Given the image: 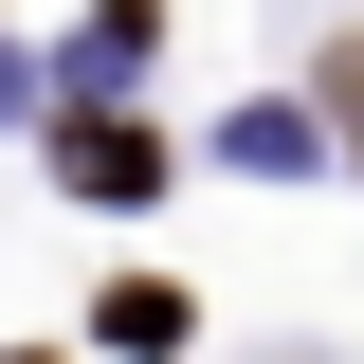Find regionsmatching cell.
Segmentation results:
<instances>
[{
    "label": "cell",
    "mask_w": 364,
    "mask_h": 364,
    "mask_svg": "<svg viewBox=\"0 0 364 364\" xmlns=\"http://www.w3.org/2000/svg\"><path fill=\"white\" fill-rule=\"evenodd\" d=\"M328 109H346V146H364V55H328Z\"/></svg>",
    "instance_id": "obj_2"
},
{
    "label": "cell",
    "mask_w": 364,
    "mask_h": 364,
    "mask_svg": "<svg viewBox=\"0 0 364 364\" xmlns=\"http://www.w3.org/2000/svg\"><path fill=\"white\" fill-rule=\"evenodd\" d=\"M109 346H128V364H182V346H200V310H182V291H146V273H128V291H109Z\"/></svg>",
    "instance_id": "obj_1"
}]
</instances>
